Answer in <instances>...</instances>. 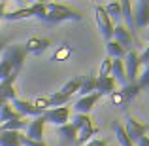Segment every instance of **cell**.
Wrapping results in <instances>:
<instances>
[{"label":"cell","mask_w":149,"mask_h":146,"mask_svg":"<svg viewBox=\"0 0 149 146\" xmlns=\"http://www.w3.org/2000/svg\"><path fill=\"white\" fill-rule=\"evenodd\" d=\"M45 10H47V15H45L44 23H47V25H58V23H64V21H81L79 11L68 8L66 4L49 2L45 4Z\"/></svg>","instance_id":"1"},{"label":"cell","mask_w":149,"mask_h":146,"mask_svg":"<svg viewBox=\"0 0 149 146\" xmlns=\"http://www.w3.org/2000/svg\"><path fill=\"white\" fill-rule=\"evenodd\" d=\"M45 15H47L45 4L44 2H34V4H30L29 8H21V10H15V11H10V13H4L2 19H6V21H21V19L36 17V19H40V21H44Z\"/></svg>","instance_id":"2"},{"label":"cell","mask_w":149,"mask_h":146,"mask_svg":"<svg viewBox=\"0 0 149 146\" xmlns=\"http://www.w3.org/2000/svg\"><path fill=\"white\" fill-rule=\"evenodd\" d=\"M125 74H127V84H136L140 76V53L132 48L125 55Z\"/></svg>","instance_id":"3"},{"label":"cell","mask_w":149,"mask_h":146,"mask_svg":"<svg viewBox=\"0 0 149 146\" xmlns=\"http://www.w3.org/2000/svg\"><path fill=\"white\" fill-rule=\"evenodd\" d=\"M140 91H142V89H140L138 84H127V85H123L119 91H113L111 95H109V99H111V102L117 104V106H127Z\"/></svg>","instance_id":"4"},{"label":"cell","mask_w":149,"mask_h":146,"mask_svg":"<svg viewBox=\"0 0 149 146\" xmlns=\"http://www.w3.org/2000/svg\"><path fill=\"white\" fill-rule=\"evenodd\" d=\"M95 17H96V27H98L102 38H104L106 42H109L113 38V23L111 19L108 17V13H106L104 6H95Z\"/></svg>","instance_id":"5"},{"label":"cell","mask_w":149,"mask_h":146,"mask_svg":"<svg viewBox=\"0 0 149 146\" xmlns=\"http://www.w3.org/2000/svg\"><path fill=\"white\" fill-rule=\"evenodd\" d=\"M44 120L45 123H53L57 125V127H61V125L68 123V118H70V108L68 106H58V108H49L45 110L44 114Z\"/></svg>","instance_id":"6"},{"label":"cell","mask_w":149,"mask_h":146,"mask_svg":"<svg viewBox=\"0 0 149 146\" xmlns=\"http://www.w3.org/2000/svg\"><path fill=\"white\" fill-rule=\"evenodd\" d=\"M123 127H125V131H127L128 139L132 140V144L138 142L142 137H146V133L149 131V125L142 123V121H138V120H134V118H128L127 123H125Z\"/></svg>","instance_id":"7"},{"label":"cell","mask_w":149,"mask_h":146,"mask_svg":"<svg viewBox=\"0 0 149 146\" xmlns=\"http://www.w3.org/2000/svg\"><path fill=\"white\" fill-rule=\"evenodd\" d=\"M134 27L136 29H146L149 27V0H140L134 6Z\"/></svg>","instance_id":"8"},{"label":"cell","mask_w":149,"mask_h":146,"mask_svg":"<svg viewBox=\"0 0 149 146\" xmlns=\"http://www.w3.org/2000/svg\"><path fill=\"white\" fill-rule=\"evenodd\" d=\"M10 106L15 110V112L19 114L21 118L25 116H42V112L36 108V106L32 104V101H23V99H13V101L10 102Z\"/></svg>","instance_id":"9"},{"label":"cell","mask_w":149,"mask_h":146,"mask_svg":"<svg viewBox=\"0 0 149 146\" xmlns=\"http://www.w3.org/2000/svg\"><path fill=\"white\" fill-rule=\"evenodd\" d=\"M100 99H102V95H100L98 91L91 93V95H85V97H81V99H77V101H76L74 110H76V114H89L93 108H95V104L100 101Z\"/></svg>","instance_id":"10"},{"label":"cell","mask_w":149,"mask_h":146,"mask_svg":"<svg viewBox=\"0 0 149 146\" xmlns=\"http://www.w3.org/2000/svg\"><path fill=\"white\" fill-rule=\"evenodd\" d=\"M44 129H45V120L44 116H36L29 125H26V139L30 140H44Z\"/></svg>","instance_id":"11"},{"label":"cell","mask_w":149,"mask_h":146,"mask_svg":"<svg viewBox=\"0 0 149 146\" xmlns=\"http://www.w3.org/2000/svg\"><path fill=\"white\" fill-rule=\"evenodd\" d=\"M23 46H25V51H26V53L40 55V53H44L45 49H49L51 40H49V38L32 36V38H29V40H26V44H23Z\"/></svg>","instance_id":"12"},{"label":"cell","mask_w":149,"mask_h":146,"mask_svg":"<svg viewBox=\"0 0 149 146\" xmlns=\"http://www.w3.org/2000/svg\"><path fill=\"white\" fill-rule=\"evenodd\" d=\"M132 38H134V36H132V32L125 29L123 23L117 25V27H113V40H115L117 44H121L127 51L132 49Z\"/></svg>","instance_id":"13"},{"label":"cell","mask_w":149,"mask_h":146,"mask_svg":"<svg viewBox=\"0 0 149 146\" xmlns=\"http://www.w3.org/2000/svg\"><path fill=\"white\" fill-rule=\"evenodd\" d=\"M109 76L121 85H127V74H125V65L123 59H111V72Z\"/></svg>","instance_id":"14"},{"label":"cell","mask_w":149,"mask_h":146,"mask_svg":"<svg viewBox=\"0 0 149 146\" xmlns=\"http://www.w3.org/2000/svg\"><path fill=\"white\" fill-rule=\"evenodd\" d=\"M115 89H117V82L111 76H104V78L96 76V91L100 95H111Z\"/></svg>","instance_id":"15"},{"label":"cell","mask_w":149,"mask_h":146,"mask_svg":"<svg viewBox=\"0 0 149 146\" xmlns=\"http://www.w3.org/2000/svg\"><path fill=\"white\" fill-rule=\"evenodd\" d=\"M21 131H0V146H23Z\"/></svg>","instance_id":"16"},{"label":"cell","mask_w":149,"mask_h":146,"mask_svg":"<svg viewBox=\"0 0 149 146\" xmlns=\"http://www.w3.org/2000/svg\"><path fill=\"white\" fill-rule=\"evenodd\" d=\"M106 13H108V17L111 19L113 27L121 25V21H123V11H121V2H109L104 6Z\"/></svg>","instance_id":"17"},{"label":"cell","mask_w":149,"mask_h":146,"mask_svg":"<svg viewBox=\"0 0 149 146\" xmlns=\"http://www.w3.org/2000/svg\"><path fill=\"white\" fill-rule=\"evenodd\" d=\"M98 133V129L93 125V121H89L85 127H81L79 131H77V139H76V144L77 146H83L85 142H89V140L93 139V137Z\"/></svg>","instance_id":"18"},{"label":"cell","mask_w":149,"mask_h":146,"mask_svg":"<svg viewBox=\"0 0 149 146\" xmlns=\"http://www.w3.org/2000/svg\"><path fill=\"white\" fill-rule=\"evenodd\" d=\"M96 91V76L93 74H87V76H81V85H79V95L85 97V95H91V93Z\"/></svg>","instance_id":"19"},{"label":"cell","mask_w":149,"mask_h":146,"mask_svg":"<svg viewBox=\"0 0 149 146\" xmlns=\"http://www.w3.org/2000/svg\"><path fill=\"white\" fill-rule=\"evenodd\" d=\"M111 129L115 131V137H117V140H119L121 146H136V144H132L130 139H128V135H127V131H125V127H123L121 121L113 120L111 121Z\"/></svg>","instance_id":"20"},{"label":"cell","mask_w":149,"mask_h":146,"mask_svg":"<svg viewBox=\"0 0 149 146\" xmlns=\"http://www.w3.org/2000/svg\"><path fill=\"white\" fill-rule=\"evenodd\" d=\"M106 49H108V57L109 59H125V55H127V49H125L121 44H117L113 38L109 42H106Z\"/></svg>","instance_id":"21"},{"label":"cell","mask_w":149,"mask_h":146,"mask_svg":"<svg viewBox=\"0 0 149 146\" xmlns=\"http://www.w3.org/2000/svg\"><path fill=\"white\" fill-rule=\"evenodd\" d=\"M79 85H81V76H77V78H72V80H68L64 85H62L61 89H58V93H62V95H66V97H70L72 99L74 93H77L79 91Z\"/></svg>","instance_id":"22"},{"label":"cell","mask_w":149,"mask_h":146,"mask_svg":"<svg viewBox=\"0 0 149 146\" xmlns=\"http://www.w3.org/2000/svg\"><path fill=\"white\" fill-rule=\"evenodd\" d=\"M121 11H123V21L127 23V25H125V29L132 32V29H134V17H132V4H130V2H127V0H123V2H121Z\"/></svg>","instance_id":"23"},{"label":"cell","mask_w":149,"mask_h":146,"mask_svg":"<svg viewBox=\"0 0 149 146\" xmlns=\"http://www.w3.org/2000/svg\"><path fill=\"white\" fill-rule=\"evenodd\" d=\"M58 135H61L66 142H76V139H77V129L74 127L72 123H64V125H61V127H58Z\"/></svg>","instance_id":"24"},{"label":"cell","mask_w":149,"mask_h":146,"mask_svg":"<svg viewBox=\"0 0 149 146\" xmlns=\"http://www.w3.org/2000/svg\"><path fill=\"white\" fill-rule=\"evenodd\" d=\"M47 101H49V106H51V108H58V106L68 104L72 99L66 97V95H62V93H58V91H53L51 95H47Z\"/></svg>","instance_id":"25"},{"label":"cell","mask_w":149,"mask_h":146,"mask_svg":"<svg viewBox=\"0 0 149 146\" xmlns=\"http://www.w3.org/2000/svg\"><path fill=\"white\" fill-rule=\"evenodd\" d=\"M25 127H26V121L23 118H15V120H10L0 125V131H21Z\"/></svg>","instance_id":"26"},{"label":"cell","mask_w":149,"mask_h":146,"mask_svg":"<svg viewBox=\"0 0 149 146\" xmlns=\"http://www.w3.org/2000/svg\"><path fill=\"white\" fill-rule=\"evenodd\" d=\"M15 118H21V116L10 106V102H6V104L0 106V125L6 123V121H10V120H15Z\"/></svg>","instance_id":"27"},{"label":"cell","mask_w":149,"mask_h":146,"mask_svg":"<svg viewBox=\"0 0 149 146\" xmlns=\"http://www.w3.org/2000/svg\"><path fill=\"white\" fill-rule=\"evenodd\" d=\"M72 53H74V49L70 48V46H61V48H58V49L53 53L51 61H53V63H57V61H66V59H68Z\"/></svg>","instance_id":"28"},{"label":"cell","mask_w":149,"mask_h":146,"mask_svg":"<svg viewBox=\"0 0 149 146\" xmlns=\"http://www.w3.org/2000/svg\"><path fill=\"white\" fill-rule=\"evenodd\" d=\"M89 121H91L89 114H76V116H74V120H72V125L77 129V131H79V129H81V127H85Z\"/></svg>","instance_id":"29"},{"label":"cell","mask_w":149,"mask_h":146,"mask_svg":"<svg viewBox=\"0 0 149 146\" xmlns=\"http://www.w3.org/2000/svg\"><path fill=\"white\" fill-rule=\"evenodd\" d=\"M32 104L36 106V108L40 110L42 114H44L45 110H49V108H51V106H49V101H47V95H44V97H36V99L32 101Z\"/></svg>","instance_id":"30"},{"label":"cell","mask_w":149,"mask_h":146,"mask_svg":"<svg viewBox=\"0 0 149 146\" xmlns=\"http://www.w3.org/2000/svg\"><path fill=\"white\" fill-rule=\"evenodd\" d=\"M109 72H111V59H109V57H106L104 61H102V65H100V70H98V78L109 76Z\"/></svg>","instance_id":"31"},{"label":"cell","mask_w":149,"mask_h":146,"mask_svg":"<svg viewBox=\"0 0 149 146\" xmlns=\"http://www.w3.org/2000/svg\"><path fill=\"white\" fill-rule=\"evenodd\" d=\"M136 84L140 85V89H143V87H149V65L143 68V72H140V76H138V82Z\"/></svg>","instance_id":"32"},{"label":"cell","mask_w":149,"mask_h":146,"mask_svg":"<svg viewBox=\"0 0 149 146\" xmlns=\"http://www.w3.org/2000/svg\"><path fill=\"white\" fill-rule=\"evenodd\" d=\"M21 144H23V146H49V144H45L44 140H30V139H26L25 135H23Z\"/></svg>","instance_id":"33"},{"label":"cell","mask_w":149,"mask_h":146,"mask_svg":"<svg viewBox=\"0 0 149 146\" xmlns=\"http://www.w3.org/2000/svg\"><path fill=\"white\" fill-rule=\"evenodd\" d=\"M142 63H146V65L149 63V30H147V49L140 55V65H142Z\"/></svg>","instance_id":"34"},{"label":"cell","mask_w":149,"mask_h":146,"mask_svg":"<svg viewBox=\"0 0 149 146\" xmlns=\"http://www.w3.org/2000/svg\"><path fill=\"white\" fill-rule=\"evenodd\" d=\"M83 146H108L104 142V140H100V139H91L89 142H85Z\"/></svg>","instance_id":"35"},{"label":"cell","mask_w":149,"mask_h":146,"mask_svg":"<svg viewBox=\"0 0 149 146\" xmlns=\"http://www.w3.org/2000/svg\"><path fill=\"white\" fill-rule=\"evenodd\" d=\"M138 146H149V137H142L138 140Z\"/></svg>","instance_id":"36"},{"label":"cell","mask_w":149,"mask_h":146,"mask_svg":"<svg viewBox=\"0 0 149 146\" xmlns=\"http://www.w3.org/2000/svg\"><path fill=\"white\" fill-rule=\"evenodd\" d=\"M4 10H6V4H4V2H0V21H2L4 13H6V11H4Z\"/></svg>","instance_id":"37"},{"label":"cell","mask_w":149,"mask_h":146,"mask_svg":"<svg viewBox=\"0 0 149 146\" xmlns=\"http://www.w3.org/2000/svg\"><path fill=\"white\" fill-rule=\"evenodd\" d=\"M4 48H6V40H4V38H0V53L4 51Z\"/></svg>","instance_id":"38"},{"label":"cell","mask_w":149,"mask_h":146,"mask_svg":"<svg viewBox=\"0 0 149 146\" xmlns=\"http://www.w3.org/2000/svg\"><path fill=\"white\" fill-rule=\"evenodd\" d=\"M2 104H6V101H4V99L0 97V106H2Z\"/></svg>","instance_id":"39"}]
</instances>
